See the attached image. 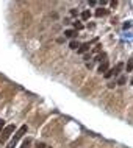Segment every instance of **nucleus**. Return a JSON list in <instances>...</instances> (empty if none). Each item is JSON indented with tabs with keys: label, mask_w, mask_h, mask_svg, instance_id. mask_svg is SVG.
Returning a JSON list of instances; mask_svg holds the SVG:
<instances>
[{
	"label": "nucleus",
	"mask_w": 133,
	"mask_h": 148,
	"mask_svg": "<svg viewBox=\"0 0 133 148\" xmlns=\"http://www.w3.org/2000/svg\"><path fill=\"white\" fill-rule=\"evenodd\" d=\"M27 131H28V126H27V125H24V126L19 128V130L16 131V134H14L13 140H11L10 143H8V147H6V148H14V147H16V143H17V142L21 140L22 137H24V134H25Z\"/></svg>",
	"instance_id": "f257e3e1"
},
{
	"label": "nucleus",
	"mask_w": 133,
	"mask_h": 148,
	"mask_svg": "<svg viewBox=\"0 0 133 148\" xmlns=\"http://www.w3.org/2000/svg\"><path fill=\"white\" fill-rule=\"evenodd\" d=\"M122 69H124V64H122V62H118V64H116V67H113V69H108L105 73H103V77H105V78H111L113 75H114V77H118Z\"/></svg>",
	"instance_id": "f03ea898"
},
{
	"label": "nucleus",
	"mask_w": 133,
	"mask_h": 148,
	"mask_svg": "<svg viewBox=\"0 0 133 148\" xmlns=\"http://www.w3.org/2000/svg\"><path fill=\"white\" fill-rule=\"evenodd\" d=\"M13 133H14V125H8V126L3 128V131L0 133V143H5L6 139L10 137Z\"/></svg>",
	"instance_id": "7ed1b4c3"
},
{
	"label": "nucleus",
	"mask_w": 133,
	"mask_h": 148,
	"mask_svg": "<svg viewBox=\"0 0 133 148\" xmlns=\"http://www.w3.org/2000/svg\"><path fill=\"white\" fill-rule=\"evenodd\" d=\"M89 47H91V44L89 42H83V44H80V47H78V53H86L88 50H89Z\"/></svg>",
	"instance_id": "20e7f679"
},
{
	"label": "nucleus",
	"mask_w": 133,
	"mask_h": 148,
	"mask_svg": "<svg viewBox=\"0 0 133 148\" xmlns=\"http://www.w3.org/2000/svg\"><path fill=\"white\" fill-rule=\"evenodd\" d=\"M107 70H108V59H107V61H103V62H100L97 72H99V73H105Z\"/></svg>",
	"instance_id": "39448f33"
},
{
	"label": "nucleus",
	"mask_w": 133,
	"mask_h": 148,
	"mask_svg": "<svg viewBox=\"0 0 133 148\" xmlns=\"http://www.w3.org/2000/svg\"><path fill=\"white\" fill-rule=\"evenodd\" d=\"M64 36H66V38L74 39L75 36H77V31H75V30H66V31H64Z\"/></svg>",
	"instance_id": "423d86ee"
},
{
	"label": "nucleus",
	"mask_w": 133,
	"mask_h": 148,
	"mask_svg": "<svg viewBox=\"0 0 133 148\" xmlns=\"http://www.w3.org/2000/svg\"><path fill=\"white\" fill-rule=\"evenodd\" d=\"M107 14H108V11L103 10V8H99V10L96 11V16H97V17H100V16H107Z\"/></svg>",
	"instance_id": "0eeeda50"
},
{
	"label": "nucleus",
	"mask_w": 133,
	"mask_h": 148,
	"mask_svg": "<svg viewBox=\"0 0 133 148\" xmlns=\"http://www.w3.org/2000/svg\"><path fill=\"white\" fill-rule=\"evenodd\" d=\"M30 145H31V139H30V137H27L25 140L22 142V147H21V148H30Z\"/></svg>",
	"instance_id": "6e6552de"
},
{
	"label": "nucleus",
	"mask_w": 133,
	"mask_h": 148,
	"mask_svg": "<svg viewBox=\"0 0 133 148\" xmlns=\"http://www.w3.org/2000/svg\"><path fill=\"white\" fill-rule=\"evenodd\" d=\"M69 47H71V49H72V50H78V47H80V44H78L77 41H72V42L69 44Z\"/></svg>",
	"instance_id": "1a4fd4ad"
},
{
	"label": "nucleus",
	"mask_w": 133,
	"mask_h": 148,
	"mask_svg": "<svg viewBox=\"0 0 133 148\" xmlns=\"http://www.w3.org/2000/svg\"><path fill=\"white\" fill-rule=\"evenodd\" d=\"M125 81H127V77H125V75H122V77H119V79H118V84L122 86V84H125Z\"/></svg>",
	"instance_id": "9d476101"
},
{
	"label": "nucleus",
	"mask_w": 133,
	"mask_h": 148,
	"mask_svg": "<svg viewBox=\"0 0 133 148\" xmlns=\"http://www.w3.org/2000/svg\"><path fill=\"white\" fill-rule=\"evenodd\" d=\"M89 17H91V13H89V11H83V13H82V19H83V21H88Z\"/></svg>",
	"instance_id": "9b49d317"
},
{
	"label": "nucleus",
	"mask_w": 133,
	"mask_h": 148,
	"mask_svg": "<svg viewBox=\"0 0 133 148\" xmlns=\"http://www.w3.org/2000/svg\"><path fill=\"white\" fill-rule=\"evenodd\" d=\"M96 61H99V62H100V61H102V62H103V61H107V53H102V55H99V56L96 58Z\"/></svg>",
	"instance_id": "f8f14e48"
},
{
	"label": "nucleus",
	"mask_w": 133,
	"mask_h": 148,
	"mask_svg": "<svg viewBox=\"0 0 133 148\" xmlns=\"http://www.w3.org/2000/svg\"><path fill=\"white\" fill-rule=\"evenodd\" d=\"M133 70V59H128L127 62V72H132Z\"/></svg>",
	"instance_id": "ddd939ff"
},
{
	"label": "nucleus",
	"mask_w": 133,
	"mask_h": 148,
	"mask_svg": "<svg viewBox=\"0 0 133 148\" xmlns=\"http://www.w3.org/2000/svg\"><path fill=\"white\" fill-rule=\"evenodd\" d=\"M82 28H83V25H82L80 22H75V23H74V30H75V31H78V30H82Z\"/></svg>",
	"instance_id": "4468645a"
},
{
	"label": "nucleus",
	"mask_w": 133,
	"mask_h": 148,
	"mask_svg": "<svg viewBox=\"0 0 133 148\" xmlns=\"http://www.w3.org/2000/svg\"><path fill=\"white\" fill-rule=\"evenodd\" d=\"M3 128H5V120H3V119H0V133L3 131Z\"/></svg>",
	"instance_id": "2eb2a0df"
},
{
	"label": "nucleus",
	"mask_w": 133,
	"mask_h": 148,
	"mask_svg": "<svg viewBox=\"0 0 133 148\" xmlns=\"http://www.w3.org/2000/svg\"><path fill=\"white\" fill-rule=\"evenodd\" d=\"M35 148H47V147H46V143H44V142H39Z\"/></svg>",
	"instance_id": "dca6fc26"
},
{
	"label": "nucleus",
	"mask_w": 133,
	"mask_h": 148,
	"mask_svg": "<svg viewBox=\"0 0 133 148\" xmlns=\"http://www.w3.org/2000/svg\"><path fill=\"white\" fill-rule=\"evenodd\" d=\"M130 83H132V84H133V78H132V79H130Z\"/></svg>",
	"instance_id": "f3484780"
}]
</instances>
